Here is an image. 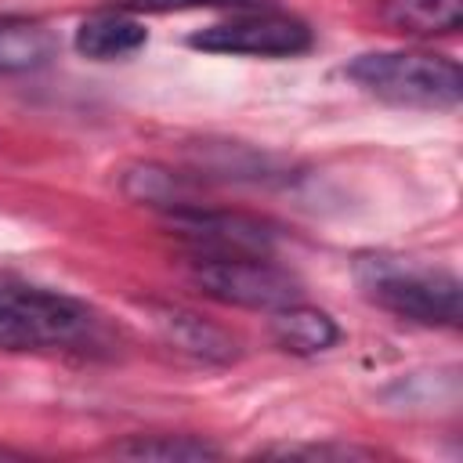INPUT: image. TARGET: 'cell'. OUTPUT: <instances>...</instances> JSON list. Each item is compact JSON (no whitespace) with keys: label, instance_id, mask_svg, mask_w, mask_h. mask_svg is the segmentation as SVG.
I'll return each instance as SVG.
<instances>
[{"label":"cell","instance_id":"1","mask_svg":"<svg viewBox=\"0 0 463 463\" xmlns=\"http://www.w3.org/2000/svg\"><path fill=\"white\" fill-rule=\"evenodd\" d=\"M105 326L83 300L40 289L0 286V347L7 351H98Z\"/></svg>","mask_w":463,"mask_h":463},{"label":"cell","instance_id":"2","mask_svg":"<svg viewBox=\"0 0 463 463\" xmlns=\"http://www.w3.org/2000/svg\"><path fill=\"white\" fill-rule=\"evenodd\" d=\"M347 76L380 101L405 109H456L463 98L459 65L430 51H369L347 65Z\"/></svg>","mask_w":463,"mask_h":463},{"label":"cell","instance_id":"3","mask_svg":"<svg viewBox=\"0 0 463 463\" xmlns=\"http://www.w3.org/2000/svg\"><path fill=\"white\" fill-rule=\"evenodd\" d=\"M358 279L369 289V297L409 322L420 326H445L456 329L459 315H463V300H459V279L438 268H412L402 260H362L358 264Z\"/></svg>","mask_w":463,"mask_h":463},{"label":"cell","instance_id":"4","mask_svg":"<svg viewBox=\"0 0 463 463\" xmlns=\"http://www.w3.org/2000/svg\"><path fill=\"white\" fill-rule=\"evenodd\" d=\"M192 286L221 304L250 307V311H279L300 300V282L271 264V257L257 253H195L192 257Z\"/></svg>","mask_w":463,"mask_h":463},{"label":"cell","instance_id":"5","mask_svg":"<svg viewBox=\"0 0 463 463\" xmlns=\"http://www.w3.org/2000/svg\"><path fill=\"white\" fill-rule=\"evenodd\" d=\"M199 51L213 54H242V58H297L311 51L315 33L307 22L282 14V11H264V7H246L224 22H213L188 40Z\"/></svg>","mask_w":463,"mask_h":463},{"label":"cell","instance_id":"6","mask_svg":"<svg viewBox=\"0 0 463 463\" xmlns=\"http://www.w3.org/2000/svg\"><path fill=\"white\" fill-rule=\"evenodd\" d=\"M170 232L181 235L195 253H257V257H271V246L279 239V232L250 213H235V210H217V206H188L177 213H166Z\"/></svg>","mask_w":463,"mask_h":463},{"label":"cell","instance_id":"7","mask_svg":"<svg viewBox=\"0 0 463 463\" xmlns=\"http://www.w3.org/2000/svg\"><path fill=\"white\" fill-rule=\"evenodd\" d=\"M148 315H152V326L156 333L177 347L181 354H192L199 362H213V365H224L232 358H239V340L221 329L217 322L188 311V307H177V304H148Z\"/></svg>","mask_w":463,"mask_h":463},{"label":"cell","instance_id":"8","mask_svg":"<svg viewBox=\"0 0 463 463\" xmlns=\"http://www.w3.org/2000/svg\"><path fill=\"white\" fill-rule=\"evenodd\" d=\"M119 188H123L127 199L156 206L163 213H177V210H188V206L203 203L199 184L188 174L170 170L163 163H130L119 174Z\"/></svg>","mask_w":463,"mask_h":463},{"label":"cell","instance_id":"9","mask_svg":"<svg viewBox=\"0 0 463 463\" xmlns=\"http://www.w3.org/2000/svg\"><path fill=\"white\" fill-rule=\"evenodd\" d=\"M145 43H148V29L134 14L116 11V7H105L90 18H83L76 29V51L83 58H94V61L130 58Z\"/></svg>","mask_w":463,"mask_h":463},{"label":"cell","instance_id":"10","mask_svg":"<svg viewBox=\"0 0 463 463\" xmlns=\"http://www.w3.org/2000/svg\"><path fill=\"white\" fill-rule=\"evenodd\" d=\"M376 14L402 36H449L463 25V0H376Z\"/></svg>","mask_w":463,"mask_h":463},{"label":"cell","instance_id":"11","mask_svg":"<svg viewBox=\"0 0 463 463\" xmlns=\"http://www.w3.org/2000/svg\"><path fill=\"white\" fill-rule=\"evenodd\" d=\"M271 336L289 354H322L340 340V326L326 311L293 300L271 311Z\"/></svg>","mask_w":463,"mask_h":463},{"label":"cell","instance_id":"12","mask_svg":"<svg viewBox=\"0 0 463 463\" xmlns=\"http://www.w3.org/2000/svg\"><path fill=\"white\" fill-rule=\"evenodd\" d=\"M54 58V33L33 18H0V76L40 69Z\"/></svg>","mask_w":463,"mask_h":463},{"label":"cell","instance_id":"13","mask_svg":"<svg viewBox=\"0 0 463 463\" xmlns=\"http://www.w3.org/2000/svg\"><path fill=\"white\" fill-rule=\"evenodd\" d=\"M119 459H159V463H199L221 459V449L195 434H130L109 449Z\"/></svg>","mask_w":463,"mask_h":463},{"label":"cell","instance_id":"14","mask_svg":"<svg viewBox=\"0 0 463 463\" xmlns=\"http://www.w3.org/2000/svg\"><path fill=\"white\" fill-rule=\"evenodd\" d=\"M257 456H279V459H373L376 452L373 449H358V445H333V441H322V445H268L260 449Z\"/></svg>","mask_w":463,"mask_h":463},{"label":"cell","instance_id":"15","mask_svg":"<svg viewBox=\"0 0 463 463\" xmlns=\"http://www.w3.org/2000/svg\"><path fill=\"white\" fill-rule=\"evenodd\" d=\"M260 0H109V7L127 14H166V11H195V7H257Z\"/></svg>","mask_w":463,"mask_h":463},{"label":"cell","instance_id":"16","mask_svg":"<svg viewBox=\"0 0 463 463\" xmlns=\"http://www.w3.org/2000/svg\"><path fill=\"white\" fill-rule=\"evenodd\" d=\"M0 459H25V452H18V449H7V445H0Z\"/></svg>","mask_w":463,"mask_h":463}]
</instances>
